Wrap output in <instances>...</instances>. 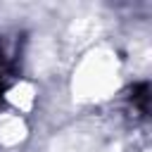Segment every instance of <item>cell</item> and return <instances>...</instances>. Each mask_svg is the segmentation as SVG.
Instances as JSON below:
<instances>
[{"label": "cell", "instance_id": "6da1fadb", "mask_svg": "<svg viewBox=\"0 0 152 152\" xmlns=\"http://www.w3.org/2000/svg\"><path fill=\"white\" fill-rule=\"evenodd\" d=\"M7 83H10V64H7L5 52L0 50V97H2V93L7 90Z\"/></svg>", "mask_w": 152, "mask_h": 152}]
</instances>
